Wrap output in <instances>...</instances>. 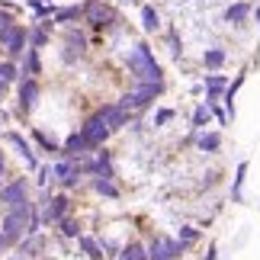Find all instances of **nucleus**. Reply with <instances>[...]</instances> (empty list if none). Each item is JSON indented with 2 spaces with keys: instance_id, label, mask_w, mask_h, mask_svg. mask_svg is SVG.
<instances>
[{
  "instance_id": "19",
  "label": "nucleus",
  "mask_w": 260,
  "mask_h": 260,
  "mask_svg": "<svg viewBox=\"0 0 260 260\" xmlns=\"http://www.w3.org/2000/svg\"><path fill=\"white\" fill-rule=\"evenodd\" d=\"M196 148H199V151H206V154H212V151H218V148H222V135L203 132V135L196 138Z\"/></svg>"
},
{
  "instance_id": "21",
  "label": "nucleus",
  "mask_w": 260,
  "mask_h": 260,
  "mask_svg": "<svg viewBox=\"0 0 260 260\" xmlns=\"http://www.w3.org/2000/svg\"><path fill=\"white\" fill-rule=\"evenodd\" d=\"M26 39H29V48H45L48 45L45 26H26Z\"/></svg>"
},
{
  "instance_id": "27",
  "label": "nucleus",
  "mask_w": 260,
  "mask_h": 260,
  "mask_svg": "<svg viewBox=\"0 0 260 260\" xmlns=\"http://www.w3.org/2000/svg\"><path fill=\"white\" fill-rule=\"evenodd\" d=\"M32 138H36V142H39V148H42V151H48V154H64V148H58L55 142H52V138H48V135H42V132H32Z\"/></svg>"
},
{
  "instance_id": "8",
  "label": "nucleus",
  "mask_w": 260,
  "mask_h": 260,
  "mask_svg": "<svg viewBox=\"0 0 260 260\" xmlns=\"http://www.w3.org/2000/svg\"><path fill=\"white\" fill-rule=\"evenodd\" d=\"M23 199H29V180L26 177H16V180H10V183L0 186V206L4 209H13L16 203H23Z\"/></svg>"
},
{
  "instance_id": "37",
  "label": "nucleus",
  "mask_w": 260,
  "mask_h": 260,
  "mask_svg": "<svg viewBox=\"0 0 260 260\" xmlns=\"http://www.w3.org/2000/svg\"><path fill=\"white\" fill-rule=\"evenodd\" d=\"M206 260H215V247H209V257Z\"/></svg>"
},
{
  "instance_id": "1",
  "label": "nucleus",
  "mask_w": 260,
  "mask_h": 260,
  "mask_svg": "<svg viewBox=\"0 0 260 260\" xmlns=\"http://www.w3.org/2000/svg\"><path fill=\"white\" fill-rule=\"evenodd\" d=\"M128 71H132L135 81H142V84H154V87H161V90H164L161 64L154 61V52H151V48H148L145 42H142V45H135L132 52H128Z\"/></svg>"
},
{
  "instance_id": "41",
  "label": "nucleus",
  "mask_w": 260,
  "mask_h": 260,
  "mask_svg": "<svg viewBox=\"0 0 260 260\" xmlns=\"http://www.w3.org/2000/svg\"><path fill=\"white\" fill-rule=\"evenodd\" d=\"M0 52H4V48H0Z\"/></svg>"
},
{
  "instance_id": "18",
  "label": "nucleus",
  "mask_w": 260,
  "mask_h": 260,
  "mask_svg": "<svg viewBox=\"0 0 260 260\" xmlns=\"http://www.w3.org/2000/svg\"><path fill=\"white\" fill-rule=\"evenodd\" d=\"M93 189L106 199H119V186L113 183V177H93Z\"/></svg>"
},
{
  "instance_id": "11",
  "label": "nucleus",
  "mask_w": 260,
  "mask_h": 260,
  "mask_svg": "<svg viewBox=\"0 0 260 260\" xmlns=\"http://www.w3.org/2000/svg\"><path fill=\"white\" fill-rule=\"evenodd\" d=\"M16 93H19V113H32L42 90H39L36 77H19V90H16Z\"/></svg>"
},
{
  "instance_id": "23",
  "label": "nucleus",
  "mask_w": 260,
  "mask_h": 260,
  "mask_svg": "<svg viewBox=\"0 0 260 260\" xmlns=\"http://www.w3.org/2000/svg\"><path fill=\"white\" fill-rule=\"evenodd\" d=\"M225 48H206V52H203V64L206 68H222L225 64Z\"/></svg>"
},
{
  "instance_id": "3",
  "label": "nucleus",
  "mask_w": 260,
  "mask_h": 260,
  "mask_svg": "<svg viewBox=\"0 0 260 260\" xmlns=\"http://www.w3.org/2000/svg\"><path fill=\"white\" fill-rule=\"evenodd\" d=\"M0 48H4L7 58H13V61H19L23 58V52L29 48V39H26V26L19 23H10L0 29Z\"/></svg>"
},
{
  "instance_id": "14",
  "label": "nucleus",
  "mask_w": 260,
  "mask_h": 260,
  "mask_svg": "<svg viewBox=\"0 0 260 260\" xmlns=\"http://www.w3.org/2000/svg\"><path fill=\"white\" fill-rule=\"evenodd\" d=\"M42 247H45V238L42 235H23V238H19V241H16V254L19 257H26V260H32L39 251H42Z\"/></svg>"
},
{
  "instance_id": "33",
  "label": "nucleus",
  "mask_w": 260,
  "mask_h": 260,
  "mask_svg": "<svg viewBox=\"0 0 260 260\" xmlns=\"http://www.w3.org/2000/svg\"><path fill=\"white\" fill-rule=\"evenodd\" d=\"M10 23H16V19L10 16V10H4V7H0V29H4V26H10Z\"/></svg>"
},
{
  "instance_id": "15",
  "label": "nucleus",
  "mask_w": 260,
  "mask_h": 260,
  "mask_svg": "<svg viewBox=\"0 0 260 260\" xmlns=\"http://www.w3.org/2000/svg\"><path fill=\"white\" fill-rule=\"evenodd\" d=\"M42 74V61H39V48H26L19 58V77H39Z\"/></svg>"
},
{
  "instance_id": "28",
  "label": "nucleus",
  "mask_w": 260,
  "mask_h": 260,
  "mask_svg": "<svg viewBox=\"0 0 260 260\" xmlns=\"http://www.w3.org/2000/svg\"><path fill=\"white\" fill-rule=\"evenodd\" d=\"M58 225H61V235H64V238H81V225H77L71 215H64Z\"/></svg>"
},
{
  "instance_id": "7",
  "label": "nucleus",
  "mask_w": 260,
  "mask_h": 260,
  "mask_svg": "<svg viewBox=\"0 0 260 260\" xmlns=\"http://www.w3.org/2000/svg\"><path fill=\"white\" fill-rule=\"evenodd\" d=\"M39 212H42V225H58L68 212H71V199H68L64 193L61 196H48Z\"/></svg>"
},
{
  "instance_id": "35",
  "label": "nucleus",
  "mask_w": 260,
  "mask_h": 260,
  "mask_svg": "<svg viewBox=\"0 0 260 260\" xmlns=\"http://www.w3.org/2000/svg\"><path fill=\"white\" fill-rule=\"evenodd\" d=\"M10 251V241H7V238H4V232H0V257H4Z\"/></svg>"
},
{
  "instance_id": "29",
  "label": "nucleus",
  "mask_w": 260,
  "mask_h": 260,
  "mask_svg": "<svg viewBox=\"0 0 260 260\" xmlns=\"http://www.w3.org/2000/svg\"><path fill=\"white\" fill-rule=\"evenodd\" d=\"M193 241H199V232H196V228H189V225H183V228H180V244L189 247Z\"/></svg>"
},
{
  "instance_id": "12",
  "label": "nucleus",
  "mask_w": 260,
  "mask_h": 260,
  "mask_svg": "<svg viewBox=\"0 0 260 260\" xmlns=\"http://www.w3.org/2000/svg\"><path fill=\"white\" fill-rule=\"evenodd\" d=\"M96 116L109 125V132H119V128H125V125H128V109H122L119 103H106V106H100V109H96Z\"/></svg>"
},
{
  "instance_id": "40",
  "label": "nucleus",
  "mask_w": 260,
  "mask_h": 260,
  "mask_svg": "<svg viewBox=\"0 0 260 260\" xmlns=\"http://www.w3.org/2000/svg\"><path fill=\"white\" fill-rule=\"evenodd\" d=\"M0 100H4V93H0Z\"/></svg>"
},
{
  "instance_id": "16",
  "label": "nucleus",
  "mask_w": 260,
  "mask_h": 260,
  "mask_svg": "<svg viewBox=\"0 0 260 260\" xmlns=\"http://www.w3.org/2000/svg\"><path fill=\"white\" fill-rule=\"evenodd\" d=\"M93 148L87 145V138L81 135V132H74V135H68V142H64V157H84V154H90Z\"/></svg>"
},
{
  "instance_id": "31",
  "label": "nucleus",
  "mask_w": 260,
  "mask_h": 260,
  "mask_svg": "<svg viewBox=\"0 0 260 260\" xmlns=\"http://www.w3.org/2000/svg\"><path fill=\"white\" fill-rule=\"evenodd\" d=\"M244 174H247V164L238 167V177H235V199H241V186H244Z\"/></svg>"
},
{
  "instance_id": "39",
  "label": "nucleus",
  "mask_w": 260,
  "mask_h": 260,
  "mask_svg": "<svg viewBox=\"0 0 260 260\" xmlns=\"http://www.w3.org/2000/svg\"><path fill=\"white\" fill-rule=\"evenodd\" d=\"M128 4H135V0H128Z\"/></svg>"
},
{
  "instance_id": "25",
  "label": "nucleus",
  "mask_w": 260,
  "mask_h": 260,
  "mask_svg": "<svg viewBox=\"0 0 260 260\" xmlns=\"http://www.w3.org/2000/svg\"><path fill=\"white\" fill-rule=\"evenodd\" d=\"M0 77H4L7 84L19 81V64L13 61V58H4V61H0Z\"/></svg>"
},
{
  "instance_id": "5",
  "label": "nucleus",
  "mask_w": 260,
  "mask_h": 260,
  "mask_svg": "<svg viewBox=\"0 0 260 260\" xmlns=\"http://www.w3.org/2000/svg\"><path fill=\"white\" fill-rule=\"evenodd\" d=\"M186 247L174 241V238H164V235H157L151 244H148V260H177L180 254H183Z\"/></svg>"
},
{
  "instance_id": "6",
  "label": "nucleus",
  "mask_w": 260,
  "mask_h": 260,
  "mask_svg": "<svg viewBox=\"0 0 260 260\" xmlns=\"http://www.w3.org/2000/svg\"><path fill=\"white\" fill-rule=\"evenodd\" d=\"M0 232H4V238L10 244H16L19 238L29 232V215H19V212H13V209H7V215L0 218Z\"/></svg>"
},
{
  "instance_id": "24",
  "label": "nucleus",
  "mask_w": 260,
  "mask_h": 260,
  "mask_svg": "<svg viewBox=\"0 0 260 260\" xmlns=\"http://www.w3.org/2000/svg\"><path fill=\"white\" fill-rule=\"evenodd\" d=\"M77 241H81V247H84V254L90 257V260H103L106 254H103V247H100L96 241H93V238H87V235H81V238H77Z\"/></svg>"
},
{
  "instance_id": "26",
  "label": "nucleus",
  "mask_w": 260,
  "mask_h": 260,
  "mask_svg": "<svg viewBox=\"0 0 260 260\" xmlns=\"http://www.w3.org/2000/svg\"><path fill=\"white\" fill-rule=\"evenodd\" d=\"M119 260H148V247H142V244H128V247H122Z\"/></svg>"
},
{
  "instance_id": "34",
  "label": "nucleus",
  "mask_w": 260,
  "mask_h": 260,
  "mask_svg": "<svg viewBox=\"0 0 260 260\" xmlns=\"http://www.w3.org/2000/svg\"><path fill=\"white\" fill-rule=\"evenodd\" d=\"M4 171H7V154L0 151V186H4Z\"/></svg>"
},
{
  "instance_id": "13",
  "label": "nucleus",
  "mask_w": 260,
  "mask_h": 260,
  "mask_svg": "<svg viewBox=\"0 0 260 260\" xmlns=\"http://www.w3.org/2000/svg\"><path fill=\"white\" fill-rule=\"evenodd\" d=\"M7 142L16 148V154H19V157H23V161H26V167H29V171H39L36 151H32V145H29L23 135H19V132H7Z\"/></svg>"
},
{
  "instance_id": "30",
  "label": "nucleus",
  "mask_w": 260,
  "mask_h": 260,
  "mask_svg": "<svg viewBox=\"0 0 260 260\" xmlns=\"http://www.w3.org/2000/svg\"><path fill=\"white\" fill-rule=\"evenodd\" d=\"M206 122H209V106H199L193 116V128H206Z\"/></svg>"
},
{
  "instance_id": "4",
  "label": "nucleus",
  "mask_w": 260,
  "mask_h": 260,
  "mask_svg": "<svg viewBox=\"0 0 260 260\" xmlns=\"http://www.w3.org/2000/svg\"><path fill=\"white\" fill-rule=\"evenodd\" d=\"M84 19H87L90 29H109V26L119 23V16L103 4V0H87L84 4Z\"/></svg>"
},
{
  "instance_id": "20",
  "label": "nucleus",
  "mask_w": 260,
  "mask_h": 260,
  "mask_svg": "<svg viewBox=\"0 0 260 260\" xmlns=\"http://www.w3.org/2000/svg\"><path fill=\"white\" fill-rule=\"evenodd\" d=\"M247 16H251V4H235V7L225 10V19H228V23H235V26H244Z\"/></svg>"
},
{
  "instance_id": "9",
  "label": "nucleus",
  "mask_w": 260,
  "mask_h": 260,
  "mask_svg": "<svg viewBox=\"0 0 260 260\" xmlns=\"http://www.w3.org/2000/svg\"><path fill=\"white\" fill-rule=\"evenodd\" d=\"M52 171H55V183H61L64 189H74L77 183H81V177H84L81 164H74L71 157H64V161H55Z\"/></svg>"
},
{
  "instance_id": "17",
  "label": "nucleus",
  "mask_w": 260,
  "mask_h": 260,
  "mask_svg": "<svg viewBox=\"0 0 260 260\" xmlns=\"http://www.w3.org/2000/svg\"><path fill=\"white\" fill-rule=\"evenodd\" d=\"M84 16V7L81 4H71V7H61V10H55V13H52V19H55V23H74V19H81Z\"/></svg>"
},
{
  "instance_id": "10",
  "label": "nucleus",
  "mask_w": 260,
  "mask_h": 260,
  "mask_svg": "<svg viewBox=\"0 0 260 260\" xmlns=\"http://www.w3.org/2000/svg\"><path fill=\"white\" fill-rule=\"evenodd\" d=\"M81 135L87 138V145H90V148L96 151V148H103V142H106V138L113 135V132H109V125H106V122H103L100 116H90L87 122L81 125Z\"/></svg>"
},
{
  "instance_id": "36",
  "label": "nucleus",
  "mask_w": 260,
  "mask_h": 260,
  "mask_svg": "<svg viewBox=\"0 0 260 260\" xmlns=\"http://www.w3.org/2000/svg\"><path fill=\"white\" fill-rule=\"evenodd\" d=\"M7 87H10V84L4 81V77H0V93H7Z\"/></svg>"
},
{
  "instance_id": "32",
  "label": "nucleus",
  "mask_w": 260,
  "mask_h": 260,
  "mask_svg": "<svg viewBox=\"0 0 260 260\" xmlns=\"http://www.w3.org/2000/svg\"><path fill=\"white\" fill-rule=\"evenodd\" d=\"M174 119V109H161V113L154 116V125H164V122H171Z\"/></svg>"
},
{
  "instance_id": "38",
  "label": "nucleus",
  "mask_w": 260,
  "mask_h": 260,
  "mask_svg": "<svg viewBox=\"0 0 260 260\" xmlns=\"http://www.w3.org/2000/svg\"><path fill=\"white\" fill-rule=\"evenodd\" d=\"M257 23H260V7H257Z\"/></svg>"
},
{
  "instance_id": "22",
  "label": "nucleus",
  "mask_w": 260,
  "mask_h": 260,
  "mask_svg": "<svg viewBox=\"0 0 260 260\" xmlns=\"http://www.w3.org/2000/svg\"><path fill=\"white\" fill-rule=\"evenodd\" d=\"M142 26H145V32H157L161 29V13L154 7H142Z\"/></svg>"
},
{
  "instance_id": "2",
  "label": "nucleus",
  "mask_w": 260,
  "mask_h": 260,
  "mask_svg": "<svg viewBox=\"0 0 260 260\" xmlns=\"http://www.w3.org/2000/svg\"><path fill=\"white\" fill-rule=\"evenodd\" d=\"M161 93H164L161 87L135 81V87H132V90H125V93L119 96V106L128 109V113H138V109H148V106L154 103V96H161Z\"/></svg>"
}]
</instances>
